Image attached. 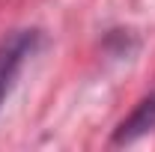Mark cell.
<instances>
[{
    "mask_svg": "<svg viewBox=\"0 0 155 152\" xmlns=\"http://www.w3.org/2000/svg\"><path fill=\"white\" fill-rule=\"evenodd\" d=\"M152 128H155V93L149 95V98H143L134 107V114L116 128L114 143H131V140H137L140 134L152 131Z\"/></svg>",
    "mask_w": 155,
    "mask_h": 152,
    "instance_id": "7a4b0ae2",
    "label": "cell"
},
{
    "mask_svg": "<svg viewBox=\"0 0 155 152\" xmlns=\"http://www.w3.org/2000/svg\"><path fill=\"white\" fill-rule=\"evenodd\" d=\"M33 45H36V33L33 30H18V33H12L9 39L0 42V101L6 98L21 63L33 54Z\"/></svg>",
    "mask_w": 155,
    "mask_h": 152,
    "instance_id": "6da1fadb",
    "label": "cell"
}]
</instances>
